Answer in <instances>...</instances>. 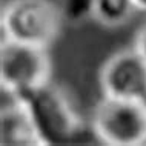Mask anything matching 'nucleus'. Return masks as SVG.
Listing matches in <instances>:
<instances>
[{"instance_id":"1","label":"nucleus","mask_w":146,"mask_h":146,"mask_svg":"<svg viewBox=\"0 0 146 146\" xmlns=\"http://www.w3.org/2000/svg\"><path fill=\"white\" fill-rule=\"evenodd\" d=\"M19 98L29 114L42 146L69 145L83 131L82 118L58 86L46 83Z\"/></svg>"},{"instance_id":"2","label":"nucleus","mask_w":146,"mask_h":146,"mask_svg":"<svg viewBox=\"0 0 146 146\" xmlns=\"http://www.w3.org/2000/svg\"><path fill=\"white\" fill-rule=\"evenodd\" d=\"M62 19L52 0H11L2 9V38L46 49L57 38Z\"/></svg>"},{"instance_id":"3","label":"nucleus","mask_w":146,"mask_h":146,"mask_svg":"<svg viewBox=\"0 0 146 146\" xmlns=\"http://www.w3.org/2000/svg\"><path fill=\"white\" fill-rule=\"evenodd\" d=\"M51 62L45 48L2 38L0 86L2 91L23 97L49 83Z\"/></svg>"},{"instance_id":"4","label":"nucleus","mask_w":146,"mask_h":146,"mask_svg":"<svg viewBox=\"0 0 146 146\" xmlns=\"http://www.w3.org/2000/svg\"><path fill=\"white\" fill-rule=\"evenodd\" d=\"M92 131L111 146L146 143V102L103 97L94 109Z\"/></svg>"},{"instance_id":"5","label":"nucleus","mask_w":146,"mask_h":146,"mask_svg":"<svg viewBox=\"0 0 146 146\" xmlns=\"http://www.w3.org/2000/svg\"><path fill=\"white\" fill-rule=\"evenodd\" d=\"M100 86L105 97L146 102V62L135 48L121 51L105 63Z\"/></svg>"},{"instance_id":"6","label":"nucleus","mask_w":146,"mask_h":146,"mask_svg":"<svg viewBox=\"0 0 146 146\" xmlns=\"http://www.w3.org/2000/svg\"><path fill=\"white\" fill-rule=\"evenodd\" d=\"M3 92H6V91H3ZM6 94L9 96V103L8 106L2 103V115H0L2 145L42 146L23 102L14 94Z\"/></svg>"},{"instance_id":"7","label":"nucleus","mask_w":146,"mask_h":146,"mask_svg":"<svg viewBox=\"0 0 146 146\" xmlns=\"http://www.w3.org/2000/svg\"><path fill=\"white\" fill-rule=\"evenodd\" d=\"M139 8L134 0H94L92 19L108 28L125 25L134 17Z\"/></svg>"},{"instance_id":"8","label":"nucleus","mask_w":146,"mask_h":146,"mask_svg":"<svg viewBox=\"0 0 146 146\" xmlns=\"http://www.w3.org/2000/svg\"><path fill=\"white\" fill-rule=\"evenodd\" d=\"M94 0H62V15L72 23H80L92 17Z\"/></svg>"},{"instance_id":"9","label":"nucleus","mask_w":146,"mask_h":146,"mask_svg":"<svg viewBox=\"0 0 146 146\" xmlns=\"http://www.w3.org/2000/svg\"><path fill=\"white\" fill-rule=\"evenodd\" d=\"M135 51L143 57V60L146 62V23L141 26V29L137 34L135 38Z\"/></svg>"},{"instance_id":"10","label":"nucleus","mask_w":146,"mask_h":146,"mask_svg":"<svg viewBox=\"0 0 146 146\" xmlns=\"http://www.w3.org/2000/svg\"><path fill=\"white\" fill-rule=\"evenodd\" d=\"M134 3L139 8V11H145L146 13V0H134Z\"/></svg>"}]
</instances>
